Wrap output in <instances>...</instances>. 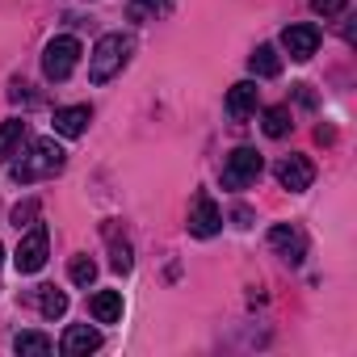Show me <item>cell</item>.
<instances>
[{
    "label": "cell",
    "instance_id": "cell-3",
    "mask_svg": "<svg viewBox=\"0 0 357 357\" xmlns=\"http://www.w3.org/2000/svg\"><path fill=\"white\" fill-rule=\"evenodd\" d=\"M76 63H80V43L72 34H59L47 43V51H43V76L47 80H55V84L68 80L76 72Z\"/></svg>",
    "mask_w": 357,
    "mask_h": 357
},
{
    "label": "cell",
    "instance_id": "cell-15",
    "mask_svg": "<svg viewBox=\"0 0 357 357\" xmlns=\"http://www.w3.org/2000/svg\"><path fill=\"white\" fill-rule=\"evenodd\" d=\"M248 68H252V76H278L282 72V55H278V47H269V43H261L252 55H248Z\"/></svg>",
    "mask_w": 357,
    "mask_h": 357
},
{
    "label": "cell",
    "instance_id": "cell-6",
    "mask_svg": "<svg viewBox=\"0 0 357 357\" xmlns=\"http://www.w3.org/2000/svg\"><path fill=\"white\" fill-rule=\"evenodd\" d=\"M273 172H278L282 190H290V194H303V190H311V181H315V164H311L307 155H282Z\"/></svg>",
    "mask_w": 357,
    "mask_h": 357
},
{
    "label": "cell",
    "instance_id": "cell-13",
    "mask_svg": "<svg viewBox=\"0 0 357 357\" xmlns=\"http://www.w3.org/2000/svg\"><path fill=\"white\" fill-rule=\"evenodd\" d=\"M89 311H93L97 324H118L122 319V294L118 290H97L93 303H89Z\"/></svg>",
    "mask_w": 357,
    "mask_h": 357
},
{
    "label": "cell",
    "instance_id": "cell-19",
    "mask_svg": "<svg viewBox=\"0 0 357 357\" xmlns=\"http://www.w3.org/2000/svg\"><path fill=\"white\" fill-rule=\"evenodd\" d=\"M164 9H168V0H130L126 17H130V22H147V17H155V13H164Z\"/></svg>",
    "mask_w": 357,
    "mask_h": 357
},
{
    "label": "cell",
    "instance_id": "cell-1",
    "mask_svg": "<svg viewBox=\"0 0 357 357\" xmlns=\"http://www.w3.org/2000/svg\"><path fill=\"white\" fill-rule=\"evenodd\" d=\"M17 155H22V151H17ZM63 164H68V155H63V147H59L55 139H34L30 151L13 164V181H17V185H30V181H38V176L63 172Z\"/></svg>",
    "mask_w": 357,
    "mask_h": 357
},
{
    "label": "cell",
    "instance_id": "cell-7",
    "mask_svg": "<svg viewBox=\"0 0 357 357\" xmlns=\"http://www.w3.org/2000/svg\"><path fill=\"white\" fill-rule=\"evenodd\" d=\"M219 227H223V211L215 206V198H211V194H194L190 231H194L198 240H211V236H219Z\"/></svg>",
    "mask_w": 357,
    "mask_h": 357
},
{
    "label": "cell",
    "instance_id": "cell-20",
    "mask_svg": "<svg viewBox=\"0 0 357 357\" xmlns=\"http://www.w3.org/2000/svg\"><path fill=\"white\" fill-rule=\"evenodd\" d=\"M38 211H43V206H38V198H26V202H17V206H13V215H9V219H13V227L22 231V227L38 223Z\"/></svg>",
    "mask_w": 357,
    "mask_h": 357
},
{
    "label": "cell",
    "instance_id": "cell-8",
    "mask_svg": "<svg viewBox=\"0 0 357 357\" xmlns=\"http://www.w3.org/2000/svg\"><path fill=\"white\" fill-rule=\"evenodd\" d=\"M282 47H286V55H290V59L307 63V59L319 51V30H315V26H307V22H303V26H286V30H282Z\"/></svg>",
    "mask_w": 357,
    "mask_h": 357
},
{
    "label": "cell",
    "instance_id": "cell-9",
    "mask_svg": "<svg viewBox=\"0 0 357 357\" xmlns=\"http://www.w3.org/2000/svg\"><path fill=\"white\" fill-rule=\"evenodd\" d=\"M269 248L282 252L290 265H298V261L307 257V240H303V231H298V227H286V223L269 227Z\"/></svg>",
    "mask_w": 357,
    "mask_h": 357
},
{
    "label": "cell",
    "instance_id": "cell-23",
    "mask_svg": "<svg viewBox=\"0 0 357 357\" xmlns=\"http://www.w3.org/2000/svg\"><path fill=\"white\" fill-rule=\"evenodd\" d=\"M311 9H315L319 17H340V13L349 9V0H311Z\"/></svg>",
    "mask_w": 357,
    "mask_h": 357
},
{
    "label": "cell",
    "instance_id": "cell-16",
    "mask_svg": "<svg viewBox=\"0 0 357 357\" xmlns=\"http://www.w3.org/2000/svg\"><path fill=\"white\" fill-rule=\"evenodd\" d=\"M13 349H17L22 357H51V353H55L51 336H43V332H22V336L13 340Z\"/></svg>",
    "mask_w": 357,
    "mask_h": 357
},
{
    "label": "cell",
    "instance_id": "cell-22",
    "mask_svg": "<svg viewBox=\"0 0 357 357\" xmlns=\"http://www.w3.org/2000/svg\"><path fill=\"white\" fill-rule=\"evenodd\" d=\"M109 240H114V236H109ZM109 265H114L118 273H130V265H135V261H130V244H126V240H122V244L114 240V257H109Z\"/></svg>",
    "mask_w": 357,
    "mask_h": 357
},
{
    "label": "cell",
    "instance_id": "cell-21",
    "mask_svg": "<svg viewBox=\"0 0 357 357\" xmlns=\"http://www.w3.org/2000/svg\"><path fill=\"white\" fill-rule=\"evenodd\" d=\"M68 278H72L76 286H93V278H97V265H93L89 257H76V261L68 265Z\"/></svg>",
    "mask_w": 357,
    "mask_h": 357
},
{
    "label": "cell",
    "instance_id": "cell-24",
    "mask_svg": "<svg viewBox=\"0 0 357 357\" xmlns=\"http://www.w3.org/2000/svg\"><path fill=\"white\" fill-rule=\"evenodd\" d=\"M0 261H5V248H0Z\"/></svg>",
    "mask_w": 357,
    "mask_h": 357
},
{
    "label": "cell",
    "instance_id": "cell-4",
    "mask_svg": "<svg viewBox=\"0 0 357 357\" xmlns=\"http://www.w3.org/2000/svg\"><path fill=\"white\" fill-rule=\"evenodd\" d=\"M265 160L257 147H236L227 160H223V190H248L257 176H261Z\"/></svg>",
    "mask_w": 357,
    "mask_h": 357
},
{
    "label": "cell",
    "instance_id": "cell-12",
    "mask_svg": "<svg viewBox=\"0 0 357 357\" xmlns=\"http://www.w3.org/2000/svg\"><path fill=\"white\" fill-rule=\"evenodd\" d=\"M257 84L252 80H240V84H231V93H227V114L231 118H248L252 109H257Z\"/></svg>",
    "mask_w": 357,
    "mask_h": 357
},
{
    "label": "cell",
    "instance_id": "cell-17",
    "mask_svg": "<svg viewBox=\"0 0 357 357\" xmlns=\"http://www.w3.org/2000/svg\"><path fill=\"white\" fill-rule=\"evenodd\" d=\"M290 126H294V118H290V105H273V109H265V135H269V139H282V135H290Z\"/></svg>",
    "mask_w": 357,
    "mask_h": 357
},
{
    "label": "cell",
    "instance_id": "cell-10",
    "mask_svg": "<svg viewBox=\"0 0 357 357\" xmlns=\"http://www.w3.org/2000/svg\"><path fill=\"white\" fill-rule=\"evenodd\" d=\"M93 349H101V332L89 328V324H72V328L63 332V340H59V353H63V357H84V353H93Z\"/></svg>",
    "mask_w": 357,
    "mask_h": 357
},
{
    "label": "cell",
    "instance_id": "cell-11",
    "mask_svg": "<svg viewBox=\"0 0 357 357\" xmlns=\"http://www.w3.org/2000/svg\"><path fill=\"white\" fill-rule=\"evenodd\" d=\"M89 118H93V109H89V105H63V109H55V135L76 139V135H84V130H89Z\"/></svg>",
    "mask_w": 357,
    "mask_h": 357
},
{
    "label": "cell",
    "instance_id": "cell-5",
    "mask_svg": "<svg viewBox=\"0 0 357 357\" xmlns=\"http://www.w3.org/2000/svg\"><path fill=\"white\" fill-rule=\"evenodd\" d=\"M47 252H51V231H47V223H30V231L22 236V244H17V252H13L17 273H38V269L47 265Z\"/></svg>",
    "mask_w": 357,
    "mask_h": 357
},
{
    "label": "cell",
    "instance_id": "cell-18",
    "mask_svg": "<svg viewBox=\"0 0 357 357\" xmlns=\"http://www.w3.org/2000/svg\"><path fill=\"white\" fill-rule=\"evenodd\" d=\"M38 311H43L47 319H59V315L68 311V294L55 290V286H43V290H38Z\"/></svg>",
    "mask_w": 357,
    "mask_h": 357
},
{
    "label": "cell",
    "instance_id": "cell-2",
    "mask_svg": "<svg viewBox=\"0 0 357 357\" xmlns=\"http://www.w3.org/2000/svg\"><path fill=\"white\" fill-rule=\"evenodd\" d=\"M130 51H135V38H130V34H105V38L93 47V55H89V80H93V84L114 80V76L126 68Z\"/></svg>",
    "mask_w": 357,
    "mask_h": 357
},
{
    "label": "cell",
    "instance_id": "cell-14",
    "mask_svg": "<svg viewBox=\"0 0 357 357\" xmlns=\"http://www.w3.org/2000/svg\"><path fill=\"white\" fill-rule=\"evenodd\" d=\"M26 143V122L13 118V122H0V164H9L17 155V147Z\"/></svg>",
    "mask_w": 357,
    "mask_h": 357
}]
</instances>
